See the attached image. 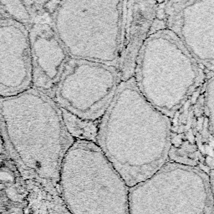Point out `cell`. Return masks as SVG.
I'll return each mask as SVG.
<instances>
[{
	"mask_svg": "<svg viewBox=\"0 0 214 214\" xmlns=\"http://www.w3.org/2000/svg\"><path fill=\"white\" fill-rule=\"evenodd\" d=\"M126 1H57L51 25L69 57L117 67Z\"/></svg>",
	"mask_w": 214,
	"mask_h": 214,
	"instance_id": "obj_4",
	"label": "cell"
},
{
	"mask_svg": "<svg viewBox=\"0 0 214 214\" xmlns=\"http://www.w3.org/2000/svg\"><path fill=\"white\" fill-rule=\"evenodd\" d=\"M32 77L36 90L53 98L66 63L70 58L50 23L35 24L30 32Z\"/></svg>",
	"mask_w": 214,
	"mask_h": 214,
	"instance_id": "obj_8",
	"label": "cell"
},
{
	"mask_svg": "<svg viewBox=\"0 0 214 214\" xmlns=\"http://www.w3.org/2000/svg\"><path fill=\"white\" fill-rule=\"evenodd\" d=\"M59 189L71 214H130L129 187L96 143L75 141L63 161Z\"/></svg>",
	"mask_w": 214,
	"mask_h": 214,
	"instance_id": "obj_3",
	"label": "cell"
},
{
	"mask_svg": "<svg viewBox=\"0 0 214 214\" xmlns=\"http://www.w3.org/2000/svg\"><path fill=\"white\" fill-rule=\"evenodd\" d=\"M163 20L202 68L213 71L214 0L162 3Z\"/></svg>",
	"mask_w": 214,
	"mask_h": 214,
	"instance_id": "obj_7",
	"label": "cell"
},
{
	"mask_svg": "<svg viewBox=\"0 0 214 214\" xmlns=\"http://www.w3.org/2000/svg\"><path fill=\"white\" fill-rule=\"evenodd\" d=\"M133 78L146 100L171 118L202 84L204 73L180 39L164 28L145 41Z\"/></svg>",
	"mask_w": 214,
	"mask_h": 214,
	"instance_id": "obj_2",
	"label": "cell"
},
{
	"mask_svg": "<svg viewBox=\"0 0 214 214\" xmlns=\"http://www.w3.org/2000/svg\"><path fill=\"white\" fill-rule=\"evenodd\" d=\"M65 128L75 141L96 142L99 121L84 120L60 108Z\"/></svg>",
	"mask_w": 214,
	"mask_h": 214,
	"instance_id": "obj_10",
	"label": "cell"
},
{
	"mask_svg": "<svg viewBox=\"0 0 214 214\" xmlns=\"http://www.w3.org/2000/svg\"><path fill=\"white\" fill-rule=\"evenodd\" d=\"M96 144L130 188L168 161L171 121L146 100L131 78L121 81L99 120Z\"/></svg>",
	"mask_w": 214,
	"mask_h": 214,
	"instance_id": "obj_1",
	"label": "cell"
},
{
	"mask_svg": "<svg viewBox=\"0 0 214 214\" xmlns=\"http://www.w3.org/2000/svg\"><path fill=\"white\" fill-rule=\"evenodd\" d=\"M158 9L156 1H126L124 24L117 69L121 81L133 78L140 50L154 25Z\"/></svg>",
	"mask_w": 214,
	"mask_h": 214,
	"instance_id": "obj_9",
	"label": "cell"
},
{
	"mask_svg": "<svg viewBox=\"0 0 214 214\" xmlns=\"http://www.w3.org/2000/svg\"><path fill=\"white\" fill-rule=\"evenodd\" d=\"M213 182L197 167L167 161L129 188L130 214H213Z\"/></svg>",
	"mask_w": 214,
	"mask_h": 214,
	"instance_id": "obj_5",
	"label": "cell"
},
{
	"mask_svg": "<svg viewBox=\"0 0 214 214\" xmlns=\"http://www.w3.org/2000/svg\"><path fill=\"white\" fill-rule=\"evenodd\" d=\"M121 82L115 66L70 57L52 99L59 108L78 117L99 121Z\"/></svg>",
	"mask_w": 214,
	"mask_h": 214,
	"instance_id": "obj_6",
	"label": "cell"
},
{
	"mask_svg": "<svg viewBox=\"0 0 214 214\" xmlns=\"http://www.w3.org/2000/svg\"><path fill=\"white\" fill-rule=\"evenodd\" d=\"M43 197L47 214H71L59 192L43 188Z\"/></svg>",
	"mask_w": 214,
	"mask_h": 214,
	"instance_id": "obj_11",
	"label": "cell"
},
{
	"mask_svg": "<svg viewBox=\"0 0 214 214\" xmlns=\"http://www.w3.org/2000/svg\"><path fill=\"white\" fill-rule=\"evenodd\" d=\"M204 106L210 124L213 126V77L208 79L204 93Z\"/></svg>",
	"mask_w": 214,
	"mask_h": 214,
	"instance_id": "obj_12",
	"label": "cell"
}]
</instances>
